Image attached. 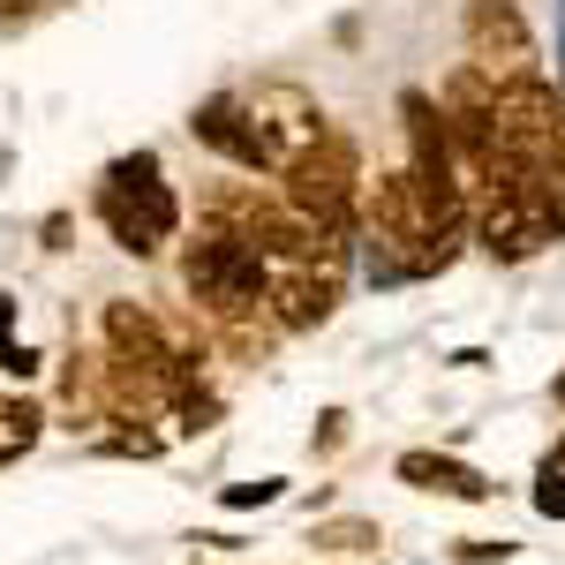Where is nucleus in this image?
Wrapping results in <instances>:
<instances>
[{
    "label": "nucleus",
    "mask_w": 565,
    "mask_h": 565,
    "mask_svg": "<svg viewBox=\"0 0 565 565\" xmlns=\"http://www.w3.org/2000/svg\"><path fill=\"white\" fill-rule=\"evenodd\" d=\"M324 129H332L324 106L302 84H287V76H264V84H242V90H212L189 114V136L212 143L218 159L242 167V174H287Z\"/></svg>",
    "instance_id": "f257e3e1"
},
{
    "label": "nucleus",
    "mask_w": 565,
    "mask_h": 565,
    "mask_svg": "<svg viewBox=\"0 0 565 565\" xmlns=\"http://www.w3.org/2000/svg\"><path fill=\"white\" fill-rule=\"evenodd\" d=\"M362 181H370V174H362V151H354L340 129H324L302 159L279 174V204L302 212V218H317V226H332V234H354Z\"/></svg>",
    "instance_id": "39448f33"
},
{
    "label": "nucleus",
    "mask_w": 565,
    "mask_h": 565,
    "mask_svg": "<svg viewBox=\"0 0 565 565\" xmlns=\"http://www.w3.org/2000/svg\"><path fill=\"white\" fill-rule=\"evenodd\" d=\"M0 370H8V377H39V348H23V340H0Z\"/></svg>",
    "instance_id": "ddd939ff"
},
{
    "label": "nucleus",
    "mask_w": 565,
    "mask_h": 565,
    "mask_svg": "<svg viewBox=\"0 0 565 565\" xmlns=\"http://www.w3.org/2000/svg\"><path fill=\"white\" fill-rule=\"evenodd\" d=\"M460 45H468V68L490 76V84H521V76H535V31H527L521 0H468Z\"/></svg>",
    "instance_id": "423d86ee"
},
{
    "label": "nucleus",
    "mask_w": 565,
    "mask_h": 565,
    "mask_svg": "<svg viewBox=\"0 0 565 565\" xmlns=\"http://www.w3.org/2000/svg\"><path fill=\"white\" fill-rule=\"evenodd\" d=\"M39 437H45V407L31 392H0V468H15Z\"/></svg>",
    "instance_id": "1a4fd4ad"
},
{
    "label": "nucleus",
    "mask_w": 565,
    "mask_h": 565,
    "mask_svg": "<svg viewBox=\"0 0 565 565\" xmlns=\"http://www.w3.org/2000/svg\"><path fill=\"white\" fill-rule=\"evenodd\" d=\"M90 212L114 234V249H129V257H159L181 234V196L167 189V174H159V151L114 159V167L98 174V189H90Z\"/></svg>",
    "instance_id": "7ed1b4c3"
},
{
    "label": "nucleus",
    "mask_w": 565,
    "mask_h": 565,
    "mask_svg": "<svg viewBox=\"0 0 565 565\" xmlns=\"http://www.w3.org/2000/svg\"><path fill=\"white\" fill-rule=\"evenodd\" d=\"M535 513L565 521V468H558V460H543V482H535Z\"/></svg>",
    "instance_id": "f8f14e48"
},
{
    "label": "nucleus",
    "mask_w": 565,
    "mask_h": 565,
    "mask_svg": "<svg viewBox=\"0 0 565 565\" xmlns=\"http://www.w3.org/2000/svg\"><path fill=\"white\" fill-rule=\"evenodd\" d=\"M8 324H15V302H8V295H0V332H8Z\"/></svg>",
    "instance_id": "2eb2a0df"
},
{
    "label": "nucleus",
    "mask_w": 565,
    "mask_h": 565,
    "mask_svg": "<svg viewBox=\"0 0 565 565\" xmlns=\"http://www.w3.org/2000/svg\"><path fill=\"white\" fill-rule=\"evenodd\" d=\"M279 498H287V482H279V476H264V482H234V490H226V505H234V513H249V505H279Z\"/></svg>",
    "instance_id": "9b49d317"
},
{
    "label": "nucleus",
    "mask_w": 565,
    "mask_h": 565,
    "mask_svg": "<svg viewBox=\"0 0 565 565\" xmlns=\"http://www.w3.org/2000/svg\"><path fill=\"white\" fill-rule=\"evenodd\" d=\"M317 543H324V551H370V543H377V521H324Z\"/></svg>",
    "instance_id": "9d476101"
},
{
    "label": "nucleus",
    "mask_w": 565,
    "mask_h": 565,
    "mask_svg": "<svg viewBox=\"0 0 565 565\" xmlns=\"http://www.w3.org/2000/svg\"><path fill=\"white\" fill-rule=\"evenodd\" d=\"M399 121H407V167H415V174L445 181V189H468V181H460V159H452V129H445L430 90H399Z\"/></svg>",
    "instance_id": "0eeeda50"
},
{
    "label": "nucleus",
    "mask_w": 565,
    "mask_h": 565,
    "mask_svg": "<svg viewBox=\"0 0 565 565\" xmlns=\"http://www.w3.org/2000/svg\"><path fill=\"white\" fill-rule=\"evenodd\" d=\"M181 287H189V309L204 317V332L218 324H242V317H264V287H271V264L226 234V226H204L189 249H181Z\"/></svg>",
    "instance_id": "20e7f679"
},
{
    "label": "nucleus",
    "mask_w": 565,
    "mask_h": 565,
    "mask_svg": "<svg viewBox=\"0 0 565 565\" xmlns=\"http://www.w3.org/2000/svg\"><path fill=\"white\" fill-rule=\"evenodd\" d=\"M468 234L498 264L543 257L551 242H565V167H527V174L468 196Z\"/></svg>",
    "instance_id": "f03ea898"
},
{
    "label": "nucleus",
    "mask_w": 565,
    "mask_h": 565,
    "mask_svg": "<svg viewBox=\"0 0 565 565\" xmlns=\"http://www.w3.org/2000/svg\"><path fill=\"white\" fill-rule=\"evenodd\" d=\"M392 476L407 482V490H430V498H460V505H482V498H498V482L482 476V468L452 460V452H430V445L399 452V460H392Z\"/></svg>",
    "instance_id": "6e6552de"
},
{
    "label": "nucleus",
    "mask_w": 565,
    "mask_h": 565,
    "mask_svg": "<svg viewBox=\"0 0 565 565\" xmlns=\"http://www.w3.org/2000/svg\"><path fill=\"white\" fill-rule=\"evenodd\" d=\"M460 558H476V565H490V558H498V565H505V558H513V543H468Z\"/></svg>",
    "instance_id": "4468645a"
}]
</instances>
